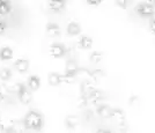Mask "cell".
I'll list each match as a JSON object with an SVG mask.
<instances>
[{
    "label": "cell",
    "instance_id": "6da1fadb",
    "mask_svg": "<svg viewBox=\"0 0 155 133\" xmlns=\"http://www.w3.org/2000/svg\"><path fill=\"white\" fill-rule=\"evenodd\" d=\"M22 121L25 123L27 130L37 131V130H41L43 127V125H44V117H43V115L38 112V111H36V110L28 111Z\"/></svg>",
    "mask_w": 155,
    "mask_h": 133
},
{
    "label": "cell",
    "instance_id": "7a4b0ae2",
    "mask_svg": "<svg viewBox=\"0 0 155 133\" xmlns=\"http://www.w3.org/2000/svg\"><path fill=\"white\" fill-rule=\"evenodd\" d=\"M109 119L115 126H117L118 128H123L125 126V123H126V116L122 109L115 108L111 110Z\"/></svg>",
    "mask_w": 155,
    "mask_h": 133
},
{
    "label": "cell",
    "instance_id": "3957f363",
    "mask_svg": "<svg viewBox=\"0 0 155 133\" xmlns=\"http://www.w3.org/2000/svg\"><path fill=\"white\" fill-rule=\"evenodd\" d=\"M137 13L143 16V18H149V16H154L155 15V6L152 4V1H143L140 2L137 6Z\"/></svg>",
    "mask_w": 155,
    "mask_h": 133
},
{
    "label": "cell",
    "instance_id": "277c9868",
    "mask_svg": "<svg viewBox=\"0 0 155 133\" xmlns=\"http://www.w3.org/2000/svg\"><path fill=\"white\" fill-rule=\"evenodd\" d=\"M75 78H77V81H79L80 83L82 82H94V83H97L95 80H94V78H93V74H91V71H89L88 68H86V67H80L79 71L77 72V74H75Z\"/></svg>",
    "mask_w": 155,
    "mask_h": 133
},
{
    "label": "cell",
    "instance_id": "5b68a950",
    "mask_svg": "<svg viewBox=\"0 0 155 133\" xmlns=\"http://www.w3.org/2000/svg\"><path fill=\"white\" fill-rule=\"evenodd\" d=\"M66 52H67V49H66L63 44H59V43H53V44H51L50 48H49V53H50V56H51L52 58H56V59L64 57L65 55H66Z\"/></svg>",
    "mask_w": 155,
    "mask_h": 133
},
{
    "label": "cell",
    "instance_id": "8992f818",
    "mask_svg": "<svg viewBox=\"0 0 155 133\" xmlns=\"http://www.w3.org/2000/svg\"><path fill=\"white\" fill-rule=\"evenodd\" d=\"M18 97H19V101L21 102L22 104L28 105V104H30L32 102V91L25 86L23 89L18 94Z\"/></svg>",
    "mask_w": 155,
    "mask_h": 133
},
{
    "label": "cell",
    "instance_id": "52a82bcc",
    "mask_svg": "<svg viewBox=\"0 0 155 133\" xmlns=\"http://www.w3.org/2000/svg\"><path fill=\"white\" fill-rule=\"evenodd\" d=\"M48 7L51 12L60 13L61 11H64L65 7H66V1H64V0H50L48 2Z\"/></svg>",
    "mask_w": 155,
    "mask_h": 133
},
{
    "label": "cell",
    "instance_id": "ba28073f",
    "mask_svg": "<svg viewBox=\"0 0 155 133\" xmlns=\"http://www.w3.org/2000/svg\"><path fill=\"white\" fill-rule=\"evenodd\" d=\"M96 83L94 82H82L80 85V91H81V96L82 97H87L88 95H91L93 91L96 90Z\"/></svg>",
    "mask_w": 155,
    "mask_h": 133
},
{
    "label": "cell",
    "instance_id": "9c48e42d",
    "mask_svg": "<svg viewBox=\"0 0 155 133\" xmlns=\"http://www.w3.org/2000/svg\"><path fill=\"white\" fill-rule=\"evenodd\" d=\"M86 101H87V104H96L98 102H101L104 98V94L100 90V89H96L95 91H93L91 95H88L87 97H84Z\"/></svg>",
    "mask_w": 155,
    "mask_h": 133
},
{
    "label": "cell",
    "instance_id": "30bf717a",
    "mask_svg": "<svg viewBox=\"0 0 155 133\" xmlns=\"http://www.w3.org/2000/svg\"><path fill=\"white\" fill-rule=\"evenodd\" d=\"M29 66H30L29 60H27V59H25V58H20V59H18V60L14 63V68L16 70V72H19V73H21V74H23V73L28 72Z\"/></svg>",
    "mask_w": 155,
    "mask_h": 133
},
{
    "label": "cell",
    "instance_id": "8fae6325",
    "mask_svg": "<svg viewBox=\"0 0 155 133\" xmlns=\"http://www.w3.org/2000/svg\"><path fill=\"white\" fill-rule=\"evenodd\" d=\"M79 66H78V63L73 59H70L66 62V65H65V74H68V75H74L77 74V72L79 71Z\"/></svg>",
    "mask_w": 155,
    "mask_h": 133
},
{
    "label": "cell",
    "instance_id": "7c38bea8",
    "mask_svg": "<svg viewBox=\"0 0 155 133\" xmlns=\"http://www.w3.org/2000/svg\"><path fill=\"white\" fill-rule=\"evenodd\" d=\"M45 32H46V35H48L49 37L56 38V37H58V36H60L61 30H60V28H59L58 25H56V23H48V25H46Z\"/></svg>",
    "mask_w": 155,
    "mask_h": 133
},
{
    "label": "cell",
    "instance_id": "4fadbf2b",
    "mask_svg": "<svg viewBox=\"0 0 155 133\" xmlns=\"http://www.w3.org/2000/svg\"><path fill=\"white\" fill-rule=\"evenodd\" d=\"M111 110L112 109L110 108L108 104H101L97 107V115L100 118L102 119H109L110 118V115H111Z\"/></svg>",
    "mask_w": 155,
    "mask_h": 133
},
{
    "label": "cell",
    "instance_id": "5bb4252c",
    "mask_svg": "<svg viewBox=\"0 0 155 133\" xmlns=\"http://www.w3.org/2000/svg\"><path fill=\"white\" fill-rule=\"evenodd\" d=\"M79 124H80V118L78 117L77 115H68L65 118V125L70 130H74Z\"/></svg>",
    "mask_w": 155,
    "mask_h": 133
},
{
    "label": "cell",
    "instance_id": "9a60e30c",
    "mask_svg": "<svg viewBox=\"0 0 155 133\" xmlns=\"http://www.w3.org/2000/svg\"><path fill=\"white\" fill-rule=\"evenodd\" d=\"M41 87V79L37 75H31L28 78L27 81V88H29L30 90H38Z\"/></svg>",
    "mask_w": 155,
    "mask_h": 133
},
{
    "label": "cell",
    "instance_id": "2e32d148",
    "mask_svg": "<svg viewBox=\"0 0 155 133\" xmlns=\"http://www.w3.org/2000/svg\"><path fill=\"white\" fill-rule=\"evenodd\" d=\"M14 56L13 49L9 48V46H2L0 49V59L4 60V62H7V60H11Z\"/></svg>",
    "mask_w": 155,
    "mask_h": 133
},
{
    "label": "cell",
    "instance_id": "e0dca14e",
    "mask_svg": "<svg viewBox=\"0 0 155 133\" xmlns=\"http://www.w3.org/2000/svg\"><path fill=\"white\" fill-rule=\"evenodd\" d=\"M66 30H67V34H68V35H71V36H77V35H79L80 32H81V28H80V25H79L78 22L71 21V22L67 25Z\"/></svg>",
    "mask_w": 155,
    "mask_h": 133
},
{
    "label": "cell",
    "instance_id": "ac0fdd59",
    "mask_svg": "<svg viewBox=\"0 0 155 133\" xmlns=\"http://www.w3.org/2000/svg\"><path fill=\"white\" fill-rule=\"evenodd\" d=\"M79 46L84 50H89L93 46V39L89 36H81L79 39Z\"/></svg>",
    "mask_w": 155,
    "mask_h": 133
},
{
    "label": "cell",
    "instance_id": "d6986e66",
    "mask_svg": "<svg viewBox=\"0 0 155 133\" xmlns=\"http://www.w3.org/2000/svg\"><path fill=\"white\" fill-rule=\"evenodd\" d=\"M48 82L50 86H59L61 85V74H58V73H50L49 76H48Z\"/></svg>",
    "mask_w": 155,
    "mask_h": 133
},
{
    "label": "cell",
    "instance_id": "ffe728a7",
    "mask_svg": "<svg viewBox=\"0 0 155 133\" xmlns=\"http://www.w3.org/2000/svg\"><path fill=\"white\" fill-rule=\"evenodd\" d=\"M12 12V6L8 1L0 0V15L1 16H7L9 13Z\"/></svg>",
    "mask_w": 155,
    "mask_h": 133
},
{
    "label": "cell",
    "instance_id": "44dd1931",
    "mask_svg": "<svg viewBox=\"0 0 155 133\" xmlns=\"http://www.w3.org/2000/svg\"><path fill=\"white\" fill-rule=\"evenodd\" d=\"M14 133H25L27 130L26 125H25V123L23 121H15V123L13 124V126L11 128Z\"/></svg>",
    "mask_w": 155,
    "mask_h": 133
},
{
    "label": "cell",
    "instance_id": "7402d4cb",
    "mask_svg": "<svg viewBox=\"0 0 155 133\" xmlns=\"http://www.w3.org/2000/svg\"><path fill=\"white\" fill-rule=\"evenodd\" d=\"M103 59V53L100 51H93L89 55V62L93 64H98Z\"/></svg>",
    "mask_w": 155,
    "mask_h": 133
},
{
    "label": "cell",
    "instance_id": "603a6c76",
    "mask_svg": "<svg viewBox=\"0 0 155 133\" xmlns=\"http://www.w3.org/2000/svg\"><path fill=\"white\" fill-rule=\"evenodd\" d=\"M11 95V90H9V87L6 83H1L0 85V97L6 100L8 96Z\"/></svg>",
    "mask_w": 155,
    "mask_h": 133
},
{
    "label": "cell",
    "instance_id": "cb8c5ba5",
    "mask_svg": "<svg viewBox=\"0 0 155 133\" xmlns=\"http://www.w3.org/2000/svg\"><path fill=\"white\" fill-rule=\"evenodd\" d=\"M11 78H12V71L9 70V68L4 67V68L0 70V80H2V81H8Z\"/></svg>",
    "mask_w": 155,
    "mask_h": 133
},
{
    "label": "cell",
    "instance_id": "d4e9b609",
    "mask_svg": "<svg viewBox=\"0 0 155 133\" xmlns=\"http://www.w3.org/2000/svg\"><path fill=\"white\" fill-rule=\"evenodd\" d=\"M9 90H11V94H19L20 91L23 89L25 85L21 82H14L13 86H8Z\"/></svg>",
    "mask_w": 155,
    "mask_h": 133
},
{
    "label": "cell",
    "instance_id": "484cf974",
    "mask_svg": "<svg viewBox=\"0 0 155 133\" xmlns=\"http://www.w3.org/2000/svg\"><path fill=\"white\" fill-rule=\"evenodd\" d=\"M77 81V78L74 75H68V74H61V83L71 85Z\"/></svg>",
    "mask_w": 155,
    "mask_h": 133
},
{
    "label": "cell",
    "instance_id": "4316f807",
    "mask_svg": "<svg viewBox=\"0 0 155 133\" xmlns=\"http://www.w3.org/2000/svg\"><path fill=\"white\" fill-rule=\"evenodd\" d=\"M91 74H93V78H94V80H95L96 82L100 79H102V78L105 75V73H104L102 70H100V68H96V70L91 71Z\"/></svg>",
    "mask_w": 155,
    "mask_h": 133
},
{
    "label": "cell",
    "instance_id": "83f0119b",
    "mask_svg": "<svg viewBox=\"0 0 155 133\" xmlns=\"http://www.w3.org/2000/svg\"><path fill=\"white\" fill-rule=\"evenodd\" d=\"M6 32H7V23L4 20L0 19V36L4 35Z\"/></svg>",
    "mask_w": 155,
    "mask_h": 133
},
{
    "label": "cell",
    "instance_id": "f1b7e54d",
    "mask_svg": "<svg viewBox=\"0 0 155 133\" xmlns=\"http://www.w3.org/2000/svg\"><path fill=\"white\" fill-rule=\"evenodd\" d=\"M116 5L119 6V8H124L125 9L127 7V5H129V1H126V0H117Z\"/></svg>",
    "mask_w": 155,
    "mask_h": 133
},
{
    "label": "cell",
    "instance_id": "f546056e",
    "mask_svg": "<svg viewBox=\"0 0 155 133\" xmlns=\"http://www.w3.org/2000/svg\"><path fill=\"white\" fill-rule=\"evenodd\" d=\"M101 4H102V1H101V0H87V5L93 6V7L100 6Z\"/></svg>",
    "mask_w": 155,
    "mask_h": 133
},
{
    "label": "cell",
    "instance_id": "4dcf8cb0",
    "mask_svg": "<svg viewBox=\"0 0 155 133\" xmlns=\"http://www.w3.org/2000/svg\"><path fill=\"white\" fill-rule=\"evenodd\" d=\"M138 103H139V98H138L137 96H132V97L130 98V104H131V105H136Z\"/></svg>",
    "mask_w": 155,
    "mask_h": 133
},
{
    "label": "cell",
    "instance_id": "1f68e13d",
    "mask_svg": "<svg viewBox=\"0 0 155 133\" xmlns=\"http://www.w3.org/2000/svg\"><path fill=\"white\" fill-rule=\"evenodd\" d=\"M96 133H114V132L108 130V128H98L96 131Z\"/></svg>",
    "mask_w": 155,
    "mask_h": 133
},
{
    "label": "cell",
    "instance_id": "d6a6232c",
    "mask_svg": "<svg viewBox=\"0 0 155 133\" xmlns=\"http://www.w3.org/2000/svg\"><path fill=\"white\" fill-rule=\"evenodd\" d=\"M149 27H150V30H152L153 32H155V19L152 20V22H150V25H149Z\"/></svg>",
    "mask_w": 155,
    "mask_h": 133
},
{
    "label": "cell",
    "instance_id": "836d02e7",
    "mask_svg": "<svg viewBox=\"0 0 155 133\" xmlns=\"http://www.w3.org/2000/svg\"><path fill=\"white\" fill-rule=\"evenodd\" d=\"M4 101H5V100H4V98H1V97H0V105H1V104H4Z\"/></svg>",
    "mask_w": 155,
    "mask_h": 133
},
{
    "label": "cell",
    "instance_id": "e575fe53",
    "mask_svg": "<svg viewBox=\"0 0 155 133\" xmlns=\"http://www.w3.org/2000/svg\"><path fill=\"white\" fill-rule=\"evenodd\" d=\"M0 127H1V126H0Z\"/></svg>",
    "mask_w": 155,
    "mask_h": 133
}]
</instances>
